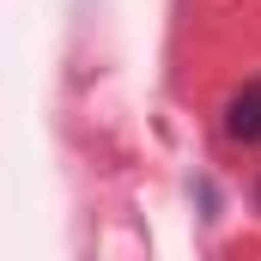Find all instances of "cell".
Here are the masks:
<instances>
[{
	"label": "cell",
	"instance_id": "6da1fadb",
	"mask_svg": "<svg viewBox=\"0 0 261 261\" xmlns=\"http://www.w3.org/2000/svg\"><path fill=\"white\" fill-rule=\"evenodd\" d=\"M219 128H225L231 146H261V73H255V79H243V85L225 97Z\"/></svg>",
	"mask_w": 261,
	"mask_h": 261
},
{
	"label": "cell",
	"instance_id": "7a4b0ae2",
	"mask_svg": "<svg viewBox=\"0 0 261 261\" xmlns=\"http://www.w3.org/2000/svg\"><path fill=\"white\" fill-rule=\"evenodd\" d=\"M255 200H261V182H255Z\"/></svg>",
	"mask_w": 261,
	"mask_h": 261
}]
</instances>
